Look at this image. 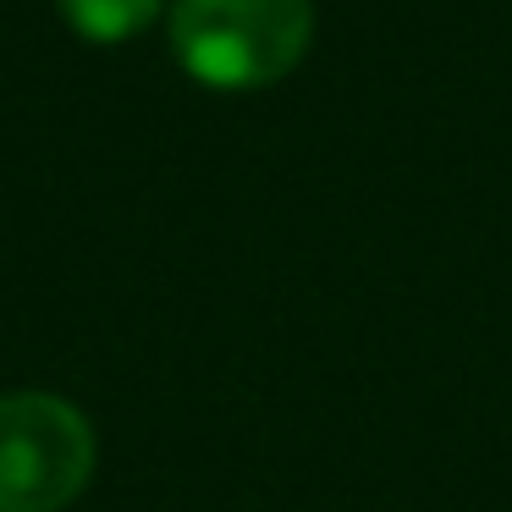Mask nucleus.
Masks as SVG:
<instances>
[{
  "instance_id": "nucleus-1",
  "label": "nucleus",
  "mask_w": 512,
  "mask_h": 512,
  "mask_svg": "<svg viewBox=\"0 0 512 512\" xmlns=\"http://www.w3.org/2000/svg\"><path fill=\"white\" fill-rule=\"evenodd\" d=\"M314 39V0H177L171 6V50L182 72L204 89L248 94L270 89Z\"/></svg>"
},
{
  "instance_id": "nucleus-2",
  "label": "nucleus",
  "mask_w": 512,
  "mask_h": 512,
  "mask_svg": "<svg viewBox=\"0 0 512 512\" xmlns=\"http://www.w3.org/2000/svg\"><path fill=\"white\" fill-rule=\"evenodd\" d=\"M94 479V430L67 397H0V512H61Z\"/></svg>"
},
{
  "instance_id": "nucleus-3",
  "label": "nucleus",
  "mask_w": 512,
  "mask_h": 512,
  "mask_svg": "<svg viewBox=\"0 0 512 512\" xmlns=\"http://www.w3.org/2000/svg\"><path fill=\"white\" fill-rule=\"evenodd\" d=\"M160 6L166 0H61V17L89 45H122V39H138L144 28H155Z\"/></svg>"
}]
</instances>
